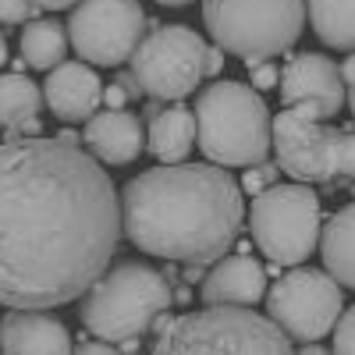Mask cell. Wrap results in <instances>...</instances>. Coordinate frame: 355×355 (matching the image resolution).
Here are the masks:
<instances>
[{"label":"cell","mask_w":355,"mask_h":355,"mask_svg":"<svg viewBox=\"0 0 355 355\" xmlns=\"http://www.w3.org/2000/svg\"><path fill=\"white\" fill-rule=\"evenodd\" d=\"M121 242V196L96 157L61 139L0 142V306L82 299Z\"/></svg>","instance_id":"cell-1"},{"label":"cell","mask_w":355,"mask_h":355,"mask_svg":"<svg viewBox=\"0 0 355 355\" xmlns=\"http://www.w3.org/2000/svg\"><path fill=\"white\" fill-rule=\"evenodd\" d=\"M242 189L217 164H164L121 192V231L150 256L206 266L227 256L242 231Z\"/></svg>","instance_id":"cell-2"},{"label":"cell","mask_w":355,"mask_h":355,"mask_svg":"<svg viewBox=\"0 0 355 355\" xmlns=\"http://www.w3.org/2000/svg\"><path fill=\"white\" fill-rule=\"evenodd\" d=\"M174 291L167 277L150 263H117L114 270H103L100 281L89 284L82 299V323L89 334H96L107 345L139 341L153 323L171 309Z\"/></svg>","instance_id":"cell-3"},{"label":"cell","mask_w":355,"mask_h":355,"mask_svg":"<svg viewBox=\"0 0 355 355\" xmlns=\"http://www.w3.org/2000/svg\"><path fill=\"white\" fill-rule=\"evenodd\" d=\"M153 331L150 355H295L277 323L242 306H206L174 320L164 313Z\"/></svg>","instance_id":"cell-4"},{"label":"cell","mask_w":355,"mask_h":355,"mask_svg":"<svg viewBox=\"0 0 355 355\" xmlns=\"http://www.w3.org/2000/svg\"><path fill=\"white\" fill-rule=\"evenodd\" d=\"M196 142L217 167H256L270 157V110L252 85L214 82L196 100Z\"/></svg>","instance_id":"cell-5"},{"label":"cell","mask_w":355,"mask_h":355,"mask_svg":"<svg viewBox=\"0 0 355 355\" xmlns=\"http://www.w3.org/2000/svg\"><path fill=\"white\" fill-rule=\"evenodd\" d=\"M202 21L224 53L259 64L299 43L306 0H202Z\"/></svg>","instance_id":"cell-6"},{"label":"cell","mask_w":355,"mask_h":355,"mask_svg":"<svg viewBox=\"0 0 355 355\" xmlns=\"http://www.w3.org/2000/svg\"><path fill=\"white\" fill-rule=\"evenodd\" d=\"M320 196L309 185H270L252 199L249 227L259 252L277 266H299L320 245Z\"/></svg>","instance_id":"cell-7"},{"label":"cell","mask_w":355,"mask_h":355,"mask_svg":"<svg viewBox=\"0 0 355 355\" xmlns=\"http://www.w3.org/2000/svg\"><path fill=\"white\" fill-rule=\"evenodd\" d=\"M270 146L277 153V167L299 185L334 182V178L355 182V132H341L327 121H306L295 110H281L270 121Z\"/></svg>","instance_id":"cell-8"},{"label":"cell","mask_w":355,"mask_h":355,"mask_svg":"<svg viewBox=\"0 0 355 355\" xmlns=\"http://www.w3.org/2000/svg\"><path fill=\"white\" fill-rule=\"evenodd\" d=\"M128 61L142 96L174 103L196 93V85L202 82L206 43L185 25H160L135 46Z\"/></svg>","instance_id":"cell-9"},{"label":"cell","mask_w":355,"mask_h":355,"mask_svg":"<svg viewBox=\"0 0 355 355\" xmlns=\"http://www.w3.org/2000/svg\"><path fill=\"white\" fill-rule=\"evenodd\" d=\"M341 309H345L341 284L327 270H313V266L288 270L266 299V313H270L266 320L299 341H316L327 331H334Z\"/></svg>","instance_id":"cell-10"},{"label":"cell","mask_w":355,"mask_h":355,"mask_svg":"<svg viewBox=\"0 0 355 355\" xmlns=\"http://www.w3.org/2000/svg\"><path fill=\"white\" fill-rule=\"evenodd\" d=\"M146 15L139 0H78L68 21V40L85 64L117 68L142 43Z\"/></svg>","instance_id":"cell-11"},{"label":"cell","mask_w":355,"mask_h":355,"mask_svg":"<svg viewBox=\"0 0 355 355\" xmlns=\"http://www.w3.org/2000/svg\"><path fill=\"white\" fill-rule=\"evenodd\" d=\"M281 100L306 121H327L345 107L341 68L327 53H299L281 71Z\"/></svg>","instance_id":"cell-12"},{"label":"cell","mask_w":355,"mask_h":355,"mask_svg":"<svg viewBox=\"0 0 355 355\" xmlns=\"http://www.w3.org/2000/svg\"><path fill=\"white\" fill-rule=\"evenodd\" d=\"M43 103L53 110L57 121H64V125L89 121L103 103L100 75L85 61H61L57 68H50V75L43 82Z\"/></svg>","instance_id":"cell-13"},{"label":"cell","mask_w":355,"mask_h":355,"mask_svg":"<svg viewBox=\"0 0 355 355\" xmlns=\"http://www.w3.org/2000/svg\"><path fill=\"white\" fill-rule=\"evenodd\" d=\"M263 295H266V270H263V263L249 252L220 256L214 263V270L202 277V288H199L202 306L252 309L256 302H263Z\"/></svg>","instance_id":"cell-14"},{"label":"cell","mask_w":355,"mask_h":355,"mask_svg":"<svg viewBox=\"0 0 355 355\" xmlns=\"http://www.w3.org/2000/svg\"><path fill=\"white\" fill-rule=\"evenodd\" d=\"M0 355H71V334L50 313L11 309L0 320Z\"/></svg>","instance_id":"cell-15"},{"label":"cell","mask_w":355,"mask_h":355,"mask_svg":"<svg viewBox=\"0 0 355 355\" xmlns=\"http://www.w3.org/2000/svg\"><path fill=\"white\" fill-rule=\"evenodd\" d=\"M85 146L103 164H132L139 160L142 146H146V132H142V121L132 114V110H96L93 117L85 121V132H82Z\"/></svg>","instance_id":"cell-16"},{"label":"cell","mask_w":355,"mask_h":355,"mask_svg":"<svg viewBox=\"0 0 355 355\" xmlns=\"http://www.w3.org/2000/svg\"><path fill=\"white\" fill-rule=\"evenodd\" d=\"M146 146L160 164H185V157L196 146V117L189 107L171 103L160 107L157 117H150V135H146Z\"/></svg>","instance_id":"cell-17"},{"label":"cell","mask_w":355,"mask_h":355,"mask_svg":"<svg viewBox=\"0 0 355 355\" xmlns=\"http://www.w3.org/2000/svg\"><path fill=\"white\" fill-rule=\"evenodd\" d=\"M320 252L327 274L338 284L355 288V202L338 210L327 227H320Z\"/></svg>","instance_id":"cell-18"},{"label":"cell","mask_w":355,"mask_h":355,"mask_svg":"<svg viewBox=\"0 0 355 355\" xmlns=\"http://www.w3.org/2000/svg\"><path fill=\"white\" fill-rule=\"evenodd\" d=\"M68 53V28L53 18H33L25 21V33H21V61L28 68H40L50 71L64 61Z\"/></svg>","instance_id":"cell-19"},{"label":"cell","mask_w":355,"mask_h":355,"mask_svg":"<svg viewBox=\"0 0 355 355\" xmlns=\"http://www.w3.org/2000/svg\"><path fill=\"white\" fill-rule=\"evenodd\" d=\"M306 15L331 50H355V0H306Z\"/></svg>","instance_id":"cell-20"},{"label":"cell","mask_w":355,"mask_h":355,"mask_svg":"<svg viewBox=\"0 0 355 355\" xmlns=\"http://www.w3.org/2000/svg\"><path fill=\"white\" fill-rule=\"evenodd\" d=\"M43 110V89L21 75V71H8L0 75V128L18 132L25 121L40 117Z\"/></svg>","instance_id":"cell-21"},{"label":"cell","mask_w":355,"mask_h":355,"mask_svg":"<svg viewBox=\"0 0 355 355\" xmlns=\"http://www.w3.org/2000/svg\"><path fill=\"white\" fill-rule=\"evenodd\" d=\"M277 171H281L277 164H266V160H263V164H256V167H249V171L242 174V185H239V189L249 192V196H259L263 189H270V185L277 182Z\"/></svg>","instance_id":"cell-22"},{"label":"cell","mask_w":355,"mask_h":355,"mask_svg":"<svg viewBox=\"0 0 355 355\" xmlns=\"http://www.w3.org/2000/svg\"><path fill=\"white\" fill-rule=\"evenodd\" d=\"M331 355H355V306L345 309L334 323V352Z\"/></svg>","instance_id":"cell-23"},{"label":"cell","mask_w":355,"mask_h":355,"mask_svg":"<svg viewBox=\"0 0 355 355\" xmlns=\"http://www.w3.org/2000/svg\"><path fill=\"white\" fill-rule=\"evenodd\" d=\"M33 15H40L33 0H0V25H25L33 21Z\"/></svg>","instance_id":"cell-24"},{"label":"cell","mask_w":355,"mask_h":355,"mask_svg":"<svg viewBox=\"0 0 355 355\" xmlns=\"http://www.w3.org/2000/svg\"><path fill=\"white\" fill-rule=\"evenodd\" d=\"M277 68L270 64V61H259V64H252V89L259 93V89H270V85H277Z\"/></svg>","instance_id":"cell-25"},{"label":"cell","mask_w":355,"mask_h":355,"mask_svg":"<svg viewBox=\"0 0 355 355\" xmlns=\"http://www.w3.org/2000/svg\"><path fill=\"white\" fill-rule=\"evenodd\" d=\"M338 68H341V82H345V100H348V107L355 114V50L345 57V64H338Z\"/></svg>","instance_id":"cell-26"},{"label":"cell","mask_w":355,"mask_h":355,"mask_svg":"<svg viewBox=\"0 0 355 355\" xmlns=\"http://www.w3.org/2000/svg\"><path fill=\"white\" fill-rule=\"evenodd\" d=\"M224 71V50L220 46H206V61H202V78H214Z\"/></svg>","instance_id":"cell-27"},{"label":"cell","mask_w":355,"mask_h":355,"mask_svg":"<svg viewBox=\"0 0 355 355\" xmlns=\"http://www.w3.org/2000/svg\"><path fill=\"white\" fill-rule=\"evenodd\" d=\"M103 103H107V110H128V93L114 82L103 89Z\"/></svg>","instance_id":"cell-28"},{"label":"cell","mask_w":355,"mask_h":355,"mask_svg":"<svg viewBox=\"0 0 355 355\" xmlns=\"http://www.w3.org/2000/svg\"><path fill=\"white\" fill-rule=\"evenodd\" d=\"M71 355H121L114 345H107V341H85V345H78V348H71Z\"/></svg>","instance_id":"cell-29"},{"label":"cell","mask_w":355,"mask_h":355,"mask_svg":"<svg viewBox=\"0 0 355 355\" xmlns=\"http://www.w3.org/2000/svg\"><path fill=\"white\" fill-rule=\"evenodd\" d=\"M114 82H117V85H121L125 93H128V100H139V96H142V89H139V82H135V75H132V71H121Z\"/></svg>","instance_id":"cell-30"},{"label":"cell","mask_w":355,"mask_h":355,"mask_svg":"<svg viewBox=\"0 0 355 355\" xmlns=\"http://www.w3.org/2000/svg\"><path fill=\"white\" fill-rule=\"evenodd\" d=\"M71 4H78V0H33V8H40V11H64Z\"/></svg>","instance_id":"cell-31"},{"label":"cell","mask_w":355,"mask_h":355,"mask_svg":"<svg viewBox=\"0 0 355 355\" xmlns=\"http://www.w3.org/2000/svg\"><path fill=\"white\" fill-rule=\"evenodd\" d=\"M299 355H331V352L323 348V345H316V341H306V348H302Z\"/></svg>","instance_id":"cell-32"},{"label":"cell","mask_w":355,"mask_h":355,"mask_svg":"<svg viewBox=\"0 0 355 355\" xmlns=\"http://www.w3.org/2000/svg\"><path fill=\"white\" fill-rule=\"evenodd\" d=\"M185 277H189V281H202V266H189Z\"/></svg>","instance_id":"cell-33"},{"label":"cell","mask_w":355,"mask_h":355,"mask_svg":"<svg viewBox=\"0 0 355 355\" xmlns=\"http://www.w3.org/2000/svg\"><path fill=\"white\" fill-rule=\"evenodd\" d=\"M157 4H164V8H182V4H192V0H157Z\"/></svg>","instance_id":"cell-34"},{"label":"cell","mask_w":355,"mask_h":355,"mask_svg":"<svg viewBox=\"0 0 355 355\" xmlns=\"http://www.w3.org/2000/svg\"><path fill=\"white\" fill-rule=\"evenodd\" d=\"M8 61V43H4V36H0V64Z\"/></svg>","instance_id":"cell-35"}]
</instances>
